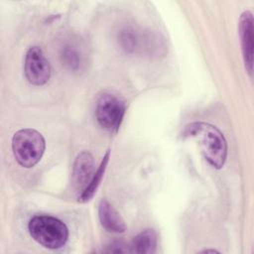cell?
<instances>
[{"instance_id": "6da1fadb", "label": "cell", "mask_w": 254, "mask_h": 254, "mask_svg": "<svg viewBox=\"0 0 254 254\" xmlns=\"http://www.w3.org/2000/svg\"><path fill=\"white\" fill-rule=\"evenodd\" d=\"M182 136L195 138L203 157L213 168L223 167L227 156V144L215 126L205 122H192L184 128Z\"/></svg>"}, {"instance_id": "7a4b0ae2", "label": "cell", "mask_w": 254, "mask_h": 254, "mask_svg": "<svg viewBox=\"0 0 254 254\" xmlns=\"http://www.w3.org/2000/svg\"><path fill=\"white\" fill-rule=\"evenodd\" d=\"M32 238L48 249H59L67 241L68 229L60 219L50 215H36L29 221Z\"/></svg>"}, {"instance_id": "3957f363", "label": "cell", "mask_w": 254, "mask_h": 254, "mask_svg": "<svg viewBox=\"0 0 254 254\" xmlns=\"http://www.w3.org/2000/svg\"><path fill=\"white\" fill-rule=\"evenodd\" d=\"M46 149L43 135L31 128L17 131L12 138V151L19 165L32 168L40 162Z\"/></svg>"}, {"instance_id": "277c9868", "label": "cell", "mask_w": 254, "mask_h": 254, "mask_svg": "<svg viewBox=\"0 0 254 254\" xmlns=\"http://www.w3.org/2000/svg\"><path fill=\"white\" fill-rule=\"evenodd\" d=\"M125 114V104L111 93L101 94L95 105V118L98 124L109 132H117Z\"/></svg>"}, {"instance_id": "5b68a950", "label": "cell", "mask_w": 254, "mask_h": 254, "mask_svg": "<svg viewBox=\"0 0 254 254\" xmlns=\"http://www.w3.org/2000/svg\"><path fill=\"white\" fill-rule=\"evenodd\" d=\"M25 75L34 85H43L51 76V65L43 51L39 47L28 50L25 58Z\"/></svg>"}, {"instance_id": "8992f818", "label": "cell", "mask_w": 254, "mask_h": 254, "mask_svg": "<svg viewBox=\"0 0 254 254\" xmlns=\"http://www.w3.org/2000/svg\"><path fill=\"white\" fill-rule=\"evenodd\" d=\"M239 37L245 66L250 74L253 70V16L250 11H244L239 18Z\"/></svg>"}, {"instance_id": "52a82bcc", "label": "cell", "mask_w": 254, "mask_h": 254, "mask_svg": "<svg viewBox=\"0 0 254 254\" xmlns=\"http://www.w3.org/2000/svg\"><path fill=\"white\" fill-rule=\"evenodd\" d=\"M94 174V160L92 155L87 152H81L77 155L72 169L71 182L76 190L81 191L91 181Z\"/></svg>"}, {"instance_id": "ba28073f", "label": "cell", "mask_w": 254, "mask_h": 254, "mask_svg": "<svg viewBox=\"0 0 254 254\" xmlns=\"http://www.w3.org/2000/svg\"><path fill=\"white\" fill-rule=\"evenodd\" d=\"M98 217L102 227L108 232L122 233L126 230L124 220L116 211V209L106 199H102L99 202Z\"/></svg>"}, {"instance_id": "9c48e42d", "label": "cell", "mask_w": 254, "mask_h": 254, "mask_svg": "<svg viewBox=\"0 0 254 254\" xmlns=\"http://www.w3.org/2000/svg\"><path fill=\"white\" fill-rule=\"evenodd\" d=\"M157 234L153 229H145L136 235L130 245V252L152 254L156 251Z\"/></svg>"}, {"instance_id": "30bf717a", "label": "cell", "mask_w": 254, "mask_h": 254, "mask_svg": "<svg viewBox=\"0 0 254 254\" xmlns=\"http://www.w3.org/2000/svg\"><path fill=\"white\" fill-rule=\"evenodd\" d=\"M109 157H110V151L108 150L105 153V155L103 156L98 169L96 170V172H94L91 181L86 186V188L81 191V193L78 195V201L79 202H86V201H88L89 199H91V197L96 192V190L98 189V187H99V185L101 183V180H102V178L104 176V173H105V170H106V166H107V163L109 161Z\"/></svg>"}, {"instance_id": "8fae6325", "label": "cell", "mask_w": 254, "mask_h": 254, "mask_svg": "<svg viewBox=\"0 0 254 254\" xmlns=\"http://www.w3.org/2000/svg\"><path fill=\"white\" fill-rule=\"evenodd\" d=\"M63 58L66 64H68L72 69L78 68L81 64L82 58L80 56V53H78L73 46H67L64 48L63 52Z\"/></svg>"}, {"instance_id": "7c38bea8", "label": "cell", "mask_w": 254, "mask_h": 254, "mask_svg": "<svg viewBox=\"0 0 254 254\" xmlns=\"http://www.w3.org/2000/svg\"><path fill=\"white\" fill-rule=\"evenodd\" d=\"M201 252H203V253H209V252L215 253V252H218V251H216V250H210V249H205V250H203V251H201Z\"/></svg>"}]
</instances>
